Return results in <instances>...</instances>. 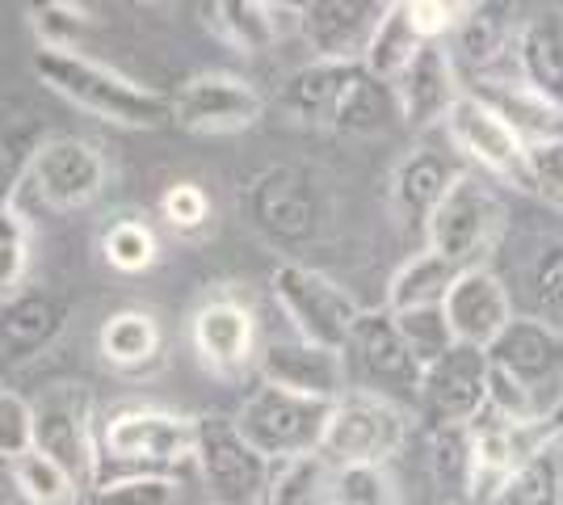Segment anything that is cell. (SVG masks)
Wrapping results in <instances>:
<instances>
[{
  "label": "cell",
  "mask_w": 563,
  "mask_h": 505,
  "mask_svg": "<svg viewBox=\"0 0 563 505\" xmlns=\"http://www.w3.org/2000/svg\"><path fill=\"white\" fill-rule=\"evenodd\" d=\"M30 25L38 51H76V43L89 34V9L68 4V0H47V4H30Z\"/></svg>",
  "instance_id": "38"
},
{
  "label": "cell",
  "mask_w": 563,
  "mask_h": 505,
  "mask_svg": "<svg viewBox=\"0 0 563 505\" xmlns=\"http://www.w3.org/2000/svg\"><path fill=\"white\" fill-rule=\"evenodd\" d=\"M341 359H345L350 392H371V396H383V400H396V396L417 400L421 362L408 354V345H404V337H399L387 308H362V316L353 320Z\"/></svg>",
  "instance_id": "11"
},
{
  "label": "cell",
  "mask_w": 563,
  "mask_h": 505,
  "mask_svg": "<svg viewBox=\"0 0 563 505\" xmlns=\"http://www.w3.org/2000/svg\"><path fill=\"white\" fill-rule=\"evenodd\" d=\"M240 216L265 244L282 253H303L332 228V186L320 168L282 161L253 173L240 190Z\"/></svg>",
  "instance_id": "2"
},
{
  "label": "cell",
  "mask_w": 563,
  "mask_h": 505,
  "mask_svg": "<svg viewBox=\"0 0 563 505\" xmlns=\"http://www.w3.org/2000/svg\"><path fill=\"white\" fill-rule=\"evenodd\" d=\"M526 295L530 316L563 333V237H539L526 262Z\"/></svg>",
  "instance_id": "34"
},
{
  "label": "cell",
  "mask_w": 563,
  "mask_h": 505,
  "mask_svg": "<svg viewBox=\"0 0 563 505\" xmlns=\"http://www.w3.org/2000/svg\"><path fill=\"white\" fill-rule=\"evenodd\" d=\"M383 9V0H311L299 4V39L316 64H362Z\"/></svg>",
  "instance_id": "19"
},
{
  "label": "cell",
  "mask_w": 563,
  "mask_h": 505,
  "mask_svg": "<svg viewBox=\"0 0 563 505\" xmlns=\"http://www.w3.org/2000/svg\"><path fill=\"white\" fill-rule=\"evenodd\" d=\"M161 216L173 232H202L207 223H211V198L202 186H194V182H177V186H168L161 194Z\"/></svg>",
  "instance_id": "43"
},
{
  "label": "cell",
  "mask_w": 563,
  "mask_h": 505,
  "mask_svg": "<svg viewBox=\"0 0 563 505\" xmlns=\"http://www.w3.org/2000/svg\"><path fill=\"white\" fill-rule=\"evenodd\" d=\"M189 345L219 380H240L257 366V316L232 290L207 295L189 316Z\"/></svg>",
  "instance_id": "17"
},
{
  "label": "cell",
  "mask_w": 563,
  "mask_h": 505,
  "mask_svg": "<svg viewBox=\"0 0 563 505\" xmlns=\"http://www.w3.org/2000/svg\"><path fill=\"white\" fill-rule=\"evenodd\" d=\"M429 430L438 426H471L488 409V354L471 345H450L438 362H429L412 400Z\"/></svg>",
  "instance_id": "16"
},
{
  "label": "cell",
  "mask_w": 563,
  "mask_h": 505,
  "mask_svg": "<svg viewBox=\"0 0 563 505\" xmlns=\"http://www.w3.org/2000/svg\"><path fill=\"white\" fill-rule=\"evenodd\" d=\"M9 481L22 493L25 505H76L85 493L71 484V476L64 468H55L47 455L25 451L9 463Z\"/></svg>",
  "instance_id": "35"
},
{
  "label": "cell",
  "mask_w": 563,
  "mask_h": 505,
  "mask_svg": "<svg viewBox=\"0 0 563 505\" xmlns=\"http://www.w3.org/2000/svg\"><path fill=\"white\" fill-rule=\"evenodd\" d=\"M97 354L118 375H152L165 362V329L147 308H118L97 333Z\"/></svg>",
  "instance_id": "26"
},
{
  "label": "cell",
  "mask_w": 563,
  "mask_h": 505,
  "mask_svg": "<svg viewBox=\"0 0 563 505\" xmlns=\"http://www.w3.org/2000/svg\"><path fill=\"white\" fill-rule=\"evenodd\" d=\"M110 182V165L101 156V147L85 135H47V144L34 152V161L25 168L22 190L34 207L55 211V216H71L93 207L106 194Z\"/></svg>",
  "instance_id": "10"
},
{
  "label": "cell",
  "mask_w": 563,
  "mask_h": 505,
  "mask_svg": "<svg viewBox=\"0 0 563 505\" xmlns=\"http://www.w3.org/2000/svg\"><path fill=\"white\" fill-rule=\"evenodd\" d=\"M329 505H399L387 468H336Z\"/></svg>",
  "instance_id": "42"
},
{
  "label": "cell",
  "mask_w": 563,
  "mask_h": 505,
  "mask_svg": "<svg viewBox=\"0 0 563 505\" xmlns=\"http://www.w3.org/2000/svg\"><path fill=\"white\" fill-rule=\"evenodd\" d=\"M459 274H463V270L454 262H446V257H438L433 249H417V253L391 274V283H387V304H383V308L391 316L421 312V308H442V299H446V290L454 287Z\"/></svg>",
  "instance_id": "29"
},
{
  "label": "cell",
  "mask_w": 563,
  "mask_h": 505,
  "mask_svg": "<svg viewBox=\"0 0 563 505\" xmlns=\"http://www.w3.org/2000/svg\"><path fill=\"white\" fill-rule=\"evenodd\" d=\"M442 127H446L450 144L459 147L471 165H479V177L526 190V135L496 106L463 89Z\"/></svg>",
  "instance_id": "13"
},
{
  "label": "cell",
  "mask_w": 563,
  "mask_h": 505,
  "mask_svg": "<svg viewBox=\"0 0 563 505\" xmlns=\"http://www.w3.org/2000/svg\"><path fill=\"white\" fill-rule=\"evenodd\" d=\"M484 354L493 371L517 380L534 396L539 417L555 405V396L563 392V333L547 329L534 316H514Z\"/></svg>",
  "instance_id": "15"
},
{
  "label": "cell",
  "mask_w": 563,
  "mask_h": 505,
  "mask_svg": "<svg viewBox=\"0 0 563 505\" xmlns=\"http://www.w3.org/2000/svg\"><path fill=\"white\" fill-rule=\"evenodd\" d=\"M261 114V89L235 73H194L168 97V122H177L189 135H235L257 127Z\"/></svg>",
  "instance_id": "14"
},
{
  "label": "cell",
  "mask_w": 563,
  "mask_h": 505,
  "mask_svg": "<svg viewBox=\"0 0 563 505\" xmlns=\"http://www.w3.org/2000/svg\"><path fill=\"white\" fill-rule=\"evenodd\" d=\"M71 320V299L59 290L30 287L0 304V359L9 366H25L47 354Z\"/></svg>",
  "instance_id": "22"
},
{
  "label": "cell",
  "mask_w": 563,
  "mask_h": 505,
  "mask_svg": "<svg viewBox=\"0 0 563 505\" xmlns=\"http://www.w3.org/2000/svg\"><path fill=\"white\" fill-rule=\"evenodd\" d=\"M257 371L261 384L295 392L307 400H341L350 392V375H345V359L341 350H324V345H307L299 337L286 341H269L265 350H257Z\"/></svg>",
  "instance_id": "20"
},
{
  "label": "cell",
  "mask_w": 563,
  "mask_h": 505,
  "mask_svg": "<svg viewBox=\"0 0 563 505\" xmlns=\"http://www.w3.org/2000/svg\"><path fill=\"white\" fill-rule=\"evenodd\" d=\"M429 472L442 488L446 505H471V426H438L429 430Z\"/></svg>",
  "instance_id": "33"
},
{
  "label": "cell",
  "mask_w": 563,
  "mask_h": 505,
  "mask_svg": "<svg viewBox=\"0 0 563 505\" xmlns=\"http://www.w3.org/2000/svg\"><path fill=\"white\" fill-rule=\"evenodd\" d=\"M514 30L500 4H467L454 25V51L450 59L467 64L484 85H509L514 80Z\"/></svg>",
  "instance_id": "25"
},
{
  "label": "cell",
  "mask_w": 563,
  "mask_h": 505,
  "mask_svg": "<svg viewBox=\"0 0 563 505\" xmlns=\"http://www.w3.org/2000/svg\"><path fill=\"white\" fill-rule=\"evenodd\" d=\"M101 257L114 265L118 274H143L161 257V241H156L152 223H143L135 216H122L101 232Z\"/></svg>",
  "instance_id": "36"
},
{
  "label": "cell",
  "mask_w": 563,
  "mask_h": 505,
  "mask_svg": "<svg viewBox=\"0 0 563 505\" xmlns=\"http://www.w3.org/2000/svg\"><path fill=\"white\" fill-rule=\"evenodd\" d=\"M526 194L563 216V131L526 140Z\"/></svg>",
  "instance_id": "37"
},
{
  "label": "cell",
  "mask_w": 563,
  "mask_h": 505,
  "mask_svg": "<svg viewBox=\"0 0 563 505\" xmlns=\"http://www.w3.org/2000/svg\"><path fill=\"white\" fill-rule=\"evenodd\" d=\"M85 505H177V481L152 472H126L114 481H97Z\"/></svg>",
  "instance_id": "39"
},
{
  "label": "cell",
  "mask_w": 563,
  "mask_h": 505,
  "mask_svg": "<svg viewBox=\"0 0 563 505\" xmlns=\"http://www.w3.org/2000/svg\"><path fill=\"white\" fill-rule=\"evenodd\" d=\"M539 430L551 438V442H563V392L555 396V405L539 417Z\"/></svg>",
  "instance_id": "46"
},
{
  "label": "cell",
  "mask_w": 563,
  "mask_h": 505,
  "mask_svg": "<svg viewBox=\"0 0 563 505\" xmlns=\"http://www.w3.org/2000/svg\"><path fill=\"white\" fill-rule=\"evenodd\" d=\"M269 290H274V304L282 308V316L295 325L299 341L324 345V350H345L353 320L362 316V304L341 283H332L316 265L290 257V262L274 265Z\"/></svg>",
  "instance_id": "8"
},
{
  "label": "cell",
  "mask_w": 563,
  "mask_h": 505,
  "mask_svg": "<svg viewBox=\"0 0 563 505\" xmlns=\"http://www.w3.org/2000/svg\"><path fill=\"white\" fill-rule=\"evenodd\" d=\"M459 177V168L450 165L438 147H417L408 152L391 173V211L404 228L424 232V223L433 216V207L442 202L450 182Z\"/></svg>",
  "instance_id": "27"
},
{
  "label": "cell",
  "mask_w": 563,
  "mask_h": 505,
  "mask_svg": "<svg viewBox=\"0 0 563 505\" xmlns=\"http://www.w3.org/2000/svg\"><path fill=\"white\" fill-rule=\"evenodd\" d=\"M332 476H336V468L324 455H316V451L299 459H282L269 472L261 505H329Z\"/></svg>",
  "instance_id": "32"
},
{
  "label": "cell",
  "mask_w": 563,
  "mask_h": 505,
  "mask_svg": "<svg viewBox=\"0 0 563 505\" xmlns=\"http://www.w3.org/2000/svg\"><path fill=\"white\" fill-rule=\"evenodd\" d=\"M278 110L295 127H316L332 135H378L399 122L391 85H383L362 64H307L282 85Z\"/></svg>",
  "instance_id": "1"
},
{
  "label": "cell",
  "mask_w": 563,
  "mask_h": 505,
  "mask_svg": "<svg viewBox=\"0 0 563 505\" xmlns=\"http://www.w3.org/2000/svg\"><path fill=\"white\" fill-rule=\"evenodd\" d=\"M329 409L324 400H307L295 392H282V387L261 384L244 396V405L235 413V430L240 438L269 463L282 459H299L320 451V438L329 426Z\"/></svg>",
  "instance_id": "9"
},
{
  "label": "cell",
  "mask_w": 563,
  "mask_h": 505,
  "mask_svg": "<svg viewBox=\"0 0 563 505\" xmlns=\"http://www.w3.org/2000/svg\"><path fill=\"white\" fill-rule=\"evenodd\" d=\"M30 68L51 94L64 97L68 106H76V110H85V114H93L101 122L131 127V131H152V127L168 122L165 94L122 76L118 68L101 64L85 51H34Z\"/></svg>",
  "instance_id": "3"
},
{
  "label": "cell",
  "mask_w": 563,
  "mask_h": 505,
  "mask_svg": "<svg viewBox=\"0 0 563 505\" xmlns=\"http://www.w3.org/2000/svg\"><path fill=\"white\" fill-rule=\"evenodd\" d=\"M467 4H450V0H404V13L412 30L421 34V43H442L454 34V25L463 18Z\"/></svg>",
  "instance_id": "45"
},
{
  "label": "cell",
  "mask_w": 563,
  "mask_h": 505,
  "mask_svg": "<svg viewBox=\"0 0 563 505\" xmlns=\"http://www.w3.org/2000/svg\"><path fill=\"white\" fill-rule=\"evenodd\" d=\"M47 144V119L22 94H0V207L18 202L34 152Z\"/></svg>",
  "instance_id": "28"
},
{
  "label": "cell",
  "mask_w": 563,
  "mask_h": 505,
  "mask_svg": "<svg viewBox=\"0 0 563 505\" xmlns=\"http://www.w3.org/2000/svg\"><path fill=\"white\" fill-rule=\"evenodd\" d=\"M194 463L211 488L214 505H261L274 463L261 459L235 430L232 417L202 413L194 417Z\"/></svg>",
  "instance_id": "12"
},
{
  "label": "cell",
  "mask_w": 563,
  "mask_h": 505,
  "mask_svg": "<svg viewBox=\"0 0 563 505\" xmlns=\"http://www.w3.org/2000/svg\"><path fill=\"white\" fill-rule=\"evenodd\" d=\"M514 85L563 122V4L534 9L514 30Z\"/></svg>",
  "instance_id": "18"
},
{
  "label": "cell",
  "mask_w": 563,
  "mask_h": 505,
  "mask_svg": "<svg viewBox=\"0 0 563 505\" xmlns=\"http://www.w3.org/2000/svg\"><path fill=\"white\" fill-rule=\"evenodd\" d=\"M391 320H396V329H399V337H404V345H408V354L421 362V371L429 366V362L442 359L450 345H459V341H454V333H450L442 308L399 312V316H391Z\"/></svg>",
  "instance_id": "41"
},
{
  "label": "cell",
  "mask_w": 563,
  "mask_h": 505,
  "mask_svg": "<svg viewBox=\"0 0 563 505\" xmlns=\"http://www.w3.org/2000/svg\"><path fill=\"white\" fill-rule=\"evenodd\" d=\"M30 270V223L18 211V202L0 207V304L13 299Z\"/></svg>",
  "instance_id": "40"
},
{
  "label": "cell",
  "mask_w": 563,
  "mask_h": 505,
  "mask_svg": "<svg viewBox=\"0 0 563 505\" xmlns=\"http://www.w3.org/2000/svg\"><path fill=\"white\" fill-rule=\"evenodd\" d=\"M30 451L64 468L71 484L89 497L101 481L93 392L85 384H55L38 400H30Z\"/></svg>",
  "instance_id": "4"
},
{
  "label": "cell",
  "mask_w": 563,
  "mask_h": 505,
  "mask_svg": "<svg viewBox=\"0 0 563 505\" xmlns=\"http://www.w3.org/2000/svg\"><path fill=\"white\" fill-rule=\"evenodd\" d=\"M101 463L168 476V468L194 455V417L161 405H122L97 421Z\"/></svg>",
  "instance_id": "6"
},
{
  "label": "cell",
  "mask_w": 563,
  "mask_h": 505,
  "mask_svg": "<svg viewBox=\"0 0 563 505\" xmlns=\"http://www.w3.org/2000/svg\"><path fill=\"white\" fill-rule=\"evenodd\" d=\"M202 18L214 39L240 55H261L282 39L299 34V4L282 0H214L202 4Z\"/></svg>",
  "instance_id": "24"
},
{
  "label": "cell",
  "mask_w": 563,
  "mask_h": 505,
  "mask_svg": "<svg viewBox=\"0 0 563 505\" xmlns=\"http://www.w3.org/2000/svg\"><path fill=\"white\" fill-rule=\"evenodd\" d=\"M408 433L412 417L404 405L371 392H345L341 400H332L316 455H324L332 468H387L404 451Z\"/></svg>",
  "instance_id": "7"
},
{
  "label": "cell",
  "mask_w": 563,
  "mask_h": 505,
  "mask_svg": "<svg viewBox=\"0 0 563 505\" xmlns=\"http://www.w3.org/2000/svg\"><path fill=\"white\" fill-rule=\"evenodd\" d=\"M500 232H505V198L475 168H459V177L450 182V190L424 223V249H433L459 270H471L484 265Z\"/></svg>",
  "instance_id": "5"
},
{
  "label": "cell",
  "mask_w": 563,
  "mask_h": 505,
  "mask_svg": "<svg viewBox=\"0 0 563 505\" xmlns=\"http://www.w3.org/2000/svg\"><path fill=\"white\" fill-rule=\"evenodd\" d=\"M30 451V400L0 387V459L13 463Z\"/></svg>",
  "instance_id": "44"
},
{
  "label": "cell",
  "mask_w": 563,
  "mask_h": 505,
  "mask_svg": "<svg viewBox=\"0 0 563 505\" xmlns=\"http://www.w3.org/2000/svg\"><path fill=\"white\" fill-rule=\"evenodd\" d=\"M463 85H459V68L450 59L442 43H429L417 51V59L391 80V97H396L399 122L424 131V127H442L450 106L459 101Z\"/></svg>",
  "instance_id": "23"
},
{
  "label": "cell",
  "mask_w": 563,
  "mask_h": 505,
  "mask_svg": "<svg viewBox=\"0 0 563 505\" xmlns=\"http://www.w3.org/2000/svg\"><path fill=\"white\" fill-rule=\"evenodd\" d=\"M442 316H446L450 333L459 345L471 350H488L500 329L514 320V295L496 278L488 265H471L454 278V287L442 299Z\"/></svg>",
  "instance_id": "21"
},
{
  "label": "cell",
  "mask_w": 563,
  "mask_h": 505,
  "mask_svg": "<svg viewBox=\"0 0 563 505\" xmlns=\"http://www.w3.org/2000/svg\"><path fill=\"white\" fill-rule=\"evenodd\" d=\"M488 505H563V442H547L521 459Z\"/></svg>",
  "instance_id": "30"
},
{
  "label": "cell",
  "mask_w": 563,
  "mask_h": 505,
  "mask_svg": "<svg viewBox=\"0 0 563 505\" xmlns=\"http://www.w3.org/2000/svg\"><path fill=\"white\" fill-rule=\"evenodd\" d=\"M421 47H429V43H421V34L412 30L408 13H404V0H396V4L383 9L375 34H371V47L362 55V68L375 76V80H383V85H391L417 59Z\"/></svg>",
  "instance_id": "31"
}]
</instances>
